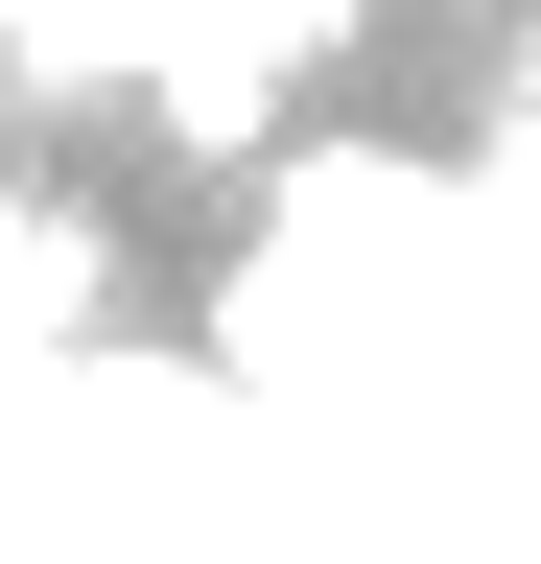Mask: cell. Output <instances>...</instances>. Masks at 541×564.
I'll return each instance as SVG.
<instances>
[{"label":"cell","instance_id":"6da1fadb","mask_svg":"<svg viewBox=\"0 0 541 564\" xmlns=\"http://www.w3.org/2000/svg\"><path fill=\"white\" fill-rule=\"evenodd\" d=\"M306 24H329V0H306Z\"/></svg>","mask_w":541,"mask_h":564}]
</instances>
